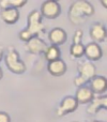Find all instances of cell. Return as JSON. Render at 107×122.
Masks as SVG:
<instances>
[{"label": "cell", "instance_id": "5", "mask_svg": "<svg viewBox=\"0 0 107 122\" xmlns=\"http://www.w3.org/2000/svg\"><path fill=\"white\" fill-rule=\"evenodd\" d=\"M42 17H46L48 19H55L61 14V6L55 0H48L42 3L40 11Z\"/></svg>", "mask_w": 107, "mask_h": 122}, {"label": "cell", "instance_id": "15", "mask_svg": "<svg viewBox=\"0 0 107 122\" xmlns=\"http://www.w3.org/2000/svg\"><path fill=\"white\" fill-rule=\"evenodd\" d=\"M1 15L2 19L4 20V23L9 24V25H13L15 24L19 18V11L17 9H14V8H9V9H3L1 10Z\"/></svg>", "mask_w": 107, "mask_h": 122}, {"label": "cell", "instance_id": "23", "mask_svg": "<svg viewBox=\"0 0 107 122\" xmlns=\"http://www.w3.org/2000/svg\"><path fill=\"white\" fill-rule=\"evenodd\" d=\"M91 122H103V121H91Z\"/></svg>", "mask_w": 107, "mask_h": 122}, {"label": "cell", "instance_id": "11", "mask_svg": "<svg viewBox=\"0 0 107 122\" xmlns=\"http://www.w3.org/2000/svg\"><path fill=\"white\" fill-rule=\"evenodd\" d=\"M90 36L93 42H104L106 40V27L101 23H95L90 28Z\"/></svg>", "mask_w": 107, "mask_h": 122}, {"label": "cell", "instance_id": "1", "mask_svg": "<svg viewBox=\"0 0 107 122\" xmlns=\"http://www.w3.org/2000/svg\"><path fill=\"white\" fill-rule=\"evenodd\" d=\"M28 26L24 30L19 32V39L24 42L29 41L33 36H42L45 32V26L42 23V15H41L40 11L33 10L29 13L28 15Z\"/></svg>", "mask_w": 107, "mask_h": 122}, {"label": "cell", "instance_id": "19", "mask_svg": "<svg viewBox=\"0 0 107 122\" xmlns=\"http://www.w3.org/2000/svg\"><path fill=\"white\" fill-rule=\"evenodd\" d=\"M82 30L77 29L75 31L73 38V44H77V43H82Z\"/></svg>", "mask_w": 107, "mask_h": 122}, {"label": "cell", "instance_id": "16", "mask_svg": "<svg viewBox=\"0 0 107 122\" xmlns=\"http://www.w3.org/2000/svg\"><path fill=\"white\" fill-rule=\"evenodd\" d=\"M44 56L48 62H51V61H55L57 59H60V49L58 48V46L48 45L44 53Z\"/></svg>", "mask_w": 107, "mask_h": 122}, {"label": "cell", "instance_id": "20", "mask_svg": "<svg viewBox=\"0 0 107 122\" xmlns=\"http://www.w3.org/2000/svg\"><path fill=\"white\" fill-rule=\"evenodd\" d=\"M0 122H11L10 116L4 112H0Z\"/></svg>", "mask_w": 107, "mask_h": 122}, {"label": "cell", "instance_id": "8", "mask_svg": "<svg viewBox=\"0 0 107 122\" xmlns=\"http://www.w3.org/2000/svg\"><path fill=\"white\" fill-rule=\"evenodd\" d=\"M84 55H86L88 61L91 62V61H97L101 59L102 56H103V51H102V48L97 43L91 42L85 46Z\"/></svg>", "mask_w": 107, "mask_h": 122}, {"label": "cell", "instance_id": "6", "mask_svg": "<svg viewBox=\"0 0 107 122\" xmlns=\"http://www.w3.org/2000/svg\"><path fill=\"white\" fill-rule=\"evenodd\" d=\"M77 106H78V104H77V102H76L75 97H65L64 99L61 101L59 107L57 108L56 114H57V116H59V117L65 116V115L70 114V112H75Z\"/></svg>", "mask_w": 107, "mask_h": 122}, {"label": "cell", "instance_id": "3", "mask_svg": "<svg viewBox=\"0 0 107 122\" xmlns=\"http://www.w3.org/2000/svg\"><path fill=\"white\" fill-rule=\"evenodd\" d=\"M77 71L79 75L74 79V85L76 87H82L90 81L97 74V69H95L94 64L90 61H84V62L78 63L77 65Z\"/></svg>", "mask_w": 107, "mask_h": 122}, {"label": "cell", "instance_id": "12", "mask_svg": "<svg viewBox=\"0 0 107 122\" xmlns=\"http://www.w3.org/2000/svg\"><path fill=\"white\" fill-rule=\"evenodd\" d=\"M101 108H107V97L106 95H102V97H93V100L90 102L88 108H87V112L89 115H95L99 112Z\"/></svg>", "mask_w": 107, "mask_h": 122}, {"label": "cell", "instance_id": "13", "mask_svg": "<svg viewBox=\"0 0 107 122\" xmlns=\"http://www.w3.org/2000/svg\"><path fill=\"white\" fill-rule=\"evenodd\" d=\"M89 88L92 90L93 93L102 94L106 91L107 88V80L104 76H94L90 80V87Z\"/></svg>", "mask_w": 107, "mask_h": 122}, {"label": "cell", "instance_id": "22", "mask_svg": "<svg viewBox=\"0 0 107 122\" xmlns=\"http://www.w3.org/2000/svg\"><path fill=\"white\" fill-rule=\"evenodd\" d=\"M101 3L103 4V5H104V6H105V8H106V1H101Z\"/></svg>", "mask_w": 107, "mask_h": 122}, {"label": "cell", "instance_id": "21", "mask_svg": "<svg viewBox=\"0 0 107 122\" xmlns=\"http://www.w3.org/2000/svg\"><path fill=\"white\" fill-rule=\"evenodd\" d=\"M2 56H3V51L0 49V61H1V59H2ZM3 77V72H2V70L0 69V79Z\"/></svg>", "mask_w": 107, "mask_h": 122}, {"label": "cell", "instance_id": "4", "mask_svg": "<svg viewBox=\"0 0 107 122\" xmlns=\"http://www.w3.org/2000/svg\"><path fill=\"white\" fill-rule=\"evenodd\" d=\"M4 61L8 69L13 73L23 74L26 71V64L20 59L18 51L14 47H9V51L4 57Z\"/></svg>", "mask_w": 107, "mask_h": 122}, {"label": "cell", "instance_id": "10", "mask_svg": "<svg viewBox=\"0 0 107 122\" xmlns=\"http://www.w3.org/2000/svg\"><path fill=\"white\" fill-rule=\"evenodd\" d=\"M94 97V93L92 92L90 88L88 86H82L79 87L76 91L75 100L77 102V104H87L90 103Z\"/></svg>", "mask_w": 107, "mask_h": 122}, {"label": "cell", "instance_id": "9", "mask_svg": "<svg viewBox=\"0 0 107 122\" xmlns=\"http://www.w3.org/2000/svg\"><path fill=\"white\" fill-rule=\"evenodd\" d=\"M67 39L66 32L62 29V28H54L51 30V32L48 33V40L51 43V45L58 46V45H62L65 43Z\"/></svg>", "mask_w": 107, "mask_h": 122}, {"label": "cell", "instance_id": "2", "mask_svg": "<svg viewBox=\"0 0 107 122\" xmlns=\"http://www.w3.org/2000/svg\"><path fill=\"white\" fill-rule=\"evenodd\" d=\"M94 9L90 2L86 0H77L71 4L69 10V18L72 24L79 25L84 23L89 16L93 15Z\"/></svg>", "mask_w": 107, "mask_h": 122}, {"label": "cell", "instance_id": "7", "mask_svg": "<svg viewBox=\"0 0 107 122\" xmlns=\"http://www.w3.org/2000/svg\"><path fill=\"white\" fill-rule=\"evenodd\" d=\"M47 46H48V45L41 38H39V36H33V38H31L29 41L26 42V45H25L26 49H27L30 54H36V55L44 54Z\"/></svg>", "mask_w": 107, "mask_h": 122}, {"label": "cell", "instance_id": "18", "mask_svg": "<svg viewBox=\"0 0 107 122\" xmlns=\"http://www.w3.org/2000/svg\"><path fill=\"white\" fill-rule=\"evenodd\" d=\"M85 53V45L82 43H77V44H72L70 47V54L74 58H80L84 56Z\"/></svg>", "mask_w": 107, "mask_h": 122}, {"label": "cell", "instance_id": "14", "mask_svg": "<svg viewBox=\"0 0 107 122\" xmlns=\"http://www.w3.org/2000/svg\"><path fill=\"white\" fill-rule=\"evenodd\" d=\"M47 70L53 76H62L66 71V64L62 59H57L51 62H48Z\"/></svg>", "mask_w": 107, "mask_h": 122}, {"label": "cell", "instance_id": "17", "mask_svg": "<svg viewBox=\"0 0 107 122\" xmlns=\"http://www.w3.org/2000/svg\"><path fill=\"white\" fill-rule=\"evenodd\" d=\"M27 3V0H2L0 1V8L1 10L9 8H14V9H20Z\"/></svg>", "mask_w": 107, "mask_h": 122}]
</instances>
